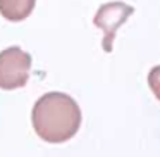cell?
Wrapping results in <instances>:
<instances>
[{
	"label": "cell",
	"instance_id": "obj_1",
	"mask_svg": "<svg viewBox=\"0 0 160 157\" xmlns=\"http://www.w3.org/2000/svg\"><path fill=\"white\" fill-rule=\"evenodd\" d=\"M31 123L35 133L47 143H64L81 126V109L71 95L48 92L33 105Z\"/></svg>",
	"mask_w": 160,
	"mask_h": 157
},
{
	"label": "cell",
	"instance_id": "obj_2",
	"mask_svg": "<svg viewBox=\"0 0 160 157\" xmlns=\"http://www.w3.org/2000/svg\"><path fill=\"white\" fill-rule=\"evenodd\" d=\"M31 69V55L21 47H9L0 52V88L16 90L26 86Z\"/></svg>",
	"mask_w": 160,
	"mask_h": 157
},
{
	"label": "cell",
	"instance_id": "obj_3",
	"mask_svg": "<svg viewBox=\"0 0 160 157\" xmlns=\"http://www.w3.org/2000/svg\"><path fill=\"white\" fill-rule=\"evenodd\" d=\"M132 12H134V7L124 4V2H108V4H103L98 9V12L95 14L93 23L97 28H100L103 31L102 47H103L105 52H112L117 29L124 24L126 19Z\"/></svg>",
	"mask_w": 160,
	"mask_h": 157
},
{
	"label": "cell",
	"instance_id": "obj_4",
	"mask_svg": "<svg viewBox=\"0 0 160 157\" xmlns=\"http://www.w3.org/2000/svg\"><path fill=\"white\" fill-rule=\"evenodd\" d=\"M36 5V0H0V14L7 21L18 23L29 18Z\"/></svg>",
	"mask_w": 160,
	"mask_h": 157
},
{
	"label": "cell",
	"instance_id": "obj_5",
	"mask_svg": "<svg viewBox=\"0 0 160 157\" xmlns=\"http://www.w3.org/2000/svg\"><path fill=\"white\" fill-rule=\"evenodd\" d=\"M148 85L152 88L153 95L160 100V66L152 67V71L148 73Z\"/></svg>",
	"mask_w": 160,
	"mask_h": 157
}]
</instances>
